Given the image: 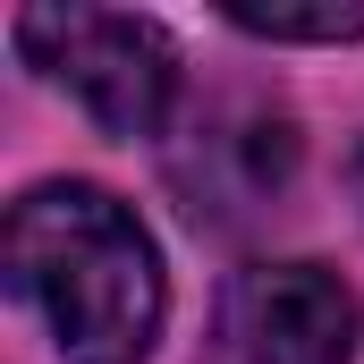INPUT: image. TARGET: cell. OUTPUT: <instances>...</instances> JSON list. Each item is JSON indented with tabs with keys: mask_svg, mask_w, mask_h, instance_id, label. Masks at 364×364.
<instances>
[{
	"mask_svg": "<svg viewBox=\"0 0 364 364\" xmlns=\"http://www.w3.org/2000/svg\"><path fill=\"white\" fill-rule=\"evenodd\" d=\"M9 288L51 322L68 364H144L161 339V255L144 220L85 178H51L9 212Z\"/></svg>",
	"mask_w": 364,
	"mask_h": 364,
	"instance_id": "6da1fadb",
	"label": "cell"
},
{
	"mask_svg": "<svg viewBox=\"0 0 364 364\" xmlns=\"http://www.w3.org/2000/svg\"><path fill=\"white\" fill-rule=\"evenodd\" d=\"M9 34L110 136H153L178 102V51L153 17H127V9H17Z\"/></svg>",
	"mask_w": 364,
	"mask_h": 364,
	"instance_id": "7a4b0ae2",
	"label": "cell"
},
{
	"mask_svg": "<svg viewBox=\"0 0 364 364\" xmlns=\"http://www.w3.org/2000/svg\"><path fill=\"white\" fill-rule=\"evenodd\" d=\"M203 364H356V296L322 263H255L220 288Z\"/></svg>",
	"mask_w": 364,
	"mask_h": 364,
	"instance_id": "3957f363",
	"label": "cell"
},
{
	"mask_svg": "<svg viewBox=\"0 0 364 364\" xmlns=\"http://www.w3.org/2000/svg\"><path fill=\"white\" fill-rule=\"evenodd\" d=\"M288 178H296V127H288V110L255 102V93L203 102L186 119V136L170 144V186L186 195L195 220H246Z\"/></svg>",
	"mask_w": 364,
	"mask_h": 364,
	"instance_id": "277c9868",
	"label": "cell"
},
{
	"mask_svg": "<svg viewBox=\"0 0 364 364\" xmlns=\"http://www.w3.org/2000/svg\"><path fill=\"white\" fill-rule=\"evenodd\" d=\"M229 26L263 43H356L364 0H229Z\"/></svg>",
	"mask_w": 364,
	"mask_h": 364,
	"instance_id": "5b68a950",
	"label": "cell"
},
{
	"mask_svg": "<svg viewBox=\"0 0 364 364\" xmlns=\"http://www.w3.org/2000/svg\"><path fill=\"white\" fill-rule=\"evenodd\" d=\"M356 195H364V153H356Z\"/></svg>",
	"mask_w": 364,
	"mask_h": 364,
	"instance_id": "8992f818",
	"label": "cell"
}]
</instances>
